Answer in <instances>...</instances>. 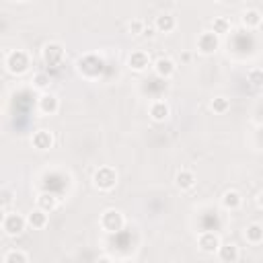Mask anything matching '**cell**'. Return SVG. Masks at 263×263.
Returning a JSON list of instances; mask_svg holds the SVG:
<instances>
[{
  "label": "cell",
  "mask_w": 263,
  "mask_h": 263,
  "mask_svg": "<svg viewBox=\"0 0 263 263\" xmlns=\"http://www.w3.org/2000/svg\"><path fill=\"white\" fill-rule=\"evenodd\" d=\"M31 68V55L25 49H10L4 53V70L12 76H23Z\"/></svg>",
  "instance_id": "cell-1"
},
{
  "label": "cell",
  "mask_w": 263,
  "mask_h": 263,
  "mask_svg": "<svg viewBox=\"0 0 263 263\" xmlns=\"http://www.w3.org/2000/svg\"><path fill=\"white\" fill-rule=\"evenodd\" d=\"M99 226L103 232L107 234H117L119 230H123L125 226V216L117 210V208H107L101 212L99 216Z\"/></svg>",
  "instance_id": "cell-2"
},
{
  "label": "cell",
  "mask_w": 263,
  "mask_h": 263,
  "mask_svg": "<svg viewBox=\"0 0 263 263\" xmlns=\"http://www.w3.org/2000/svg\"><path fill=\"white\" fill-rule=\"evenodd\" d=\"M76 70L82 78H88V80H95L101 76L103 72V60L95 53H84L82 58H78L76 62Z\"/></svg>",
  "instance_id": "cell-3"
},
{
  "label": "cell",
  "mask_w": 263,
  "mask_h": 263,
  "mask_svg": "<svg viewBox=\"0 0 263 263\" xmlns=\"http://www.w3.org/2000/svg\"><path fill=\"white\" fill-rule=\"evenodd\" d=\"M92 185L99 191H113L117 185V171L109 164H101L92 173Z\"/></svg>",
  "instance_id": "cell-4"
},
{
  "label": "cell",
  "mask_w": 263,
  "mask_h": 263,
  "mask_svg": "<svg viewBox=\"0 0 263 263\" xmlns=\"http://www.w3.org/2000/svg\"><path fill=\"white\" fill-rule=\"evenodd\" d=\"M25 228H27V216L18 212H6L2 216V232L6 236H18L25 232Z\"/></svg>",
  "instance_id": "cell-5"
},
{
  "label": "cell",
  "mask_w": 263,
  "mask_h": 263,
  "mask_svg": "<svg viewBox=\"0 0 263 263\" xmlns=\"http://www.w3.org/2000/svg\"><path fill=\"white\" fill-rule=\"evenodd\" d=\"M195 49H197V53H201V55H214V53L220 49V37H218L212 29H205V31H201V33L197 35V39H195Z\"/></svg>",
  "instance_id": "cell-6"
},
{
  "label": "cell",
  "mask_w": 263,
  "mask_h": 263,
  "mask_svg": "<svg viewBox=\"0 0 263 263\" xmlns=\"http://www.w3.org/2000/svg\"><path fill=\"white\" fill-rule=\"evenodd\" d=\"M222 242H224L222 236L218 232H214V230H201L197 234V249L201 253H205V255H216Z\"/></svg>",
  "instance_id": "cell-7"
},
{
  "label": "cell",
  "mask_w": 263,
  "mask_h": 263,
  "mask_svg": "<svg viewBox=\"0 0 263 263\" xmlns=\"http://www.w3.org/2000/svg\"><path fill=\"white\" fill-rule=\"evenodd\" d=\"M152 58H150V53L146 51V49H134L129 55H127V68L132 70V72H136V74H142V72H146L148 68H152Z\"/></svg>",
  "instance_id": "cell-8"
},
{
  "label": "cell",
  "mask_w": 263,
  "mask_h": 263,
  "mask_svg": "<svg viewBox=\"0 0 263 263\" xmlns=\"http://www.w3.org/2000/svg\"><path fill=\"white\" fill-rule=\"evenodd\" d=\"M41 60L45 66H58L64 60V45L58 41H49L41 47Z\"/></svg>",
  "instance_id": "cell-9"
},
{
  "label": "cell",
  "mask_w": 263,
  "mask_h": 263,
  "mask_svg": "<svg viewBox=\"0 0 263 263\" xmlns=\"http://www.w3.org/2000/svg\"><path fill=\"white\" fill-rule=\"evenodd\" d=\"M152 70H154V74H156L158 78L168 80V78L175 76L177 64H175V60H173L171 55H158V58L152 62Z\"/></svg>",
  "instance_id": "cell-10"
},
{
  "label": "cell",
  "mask_w": 263,
  "mask_h": 263,
  "mask_svg": "<svg viewBox=\"0 0 263 263\" xmlns=\"http://www.w3.org/2000/svg\"><path fill=\"white\" fill-rule=\"evenodd\" d=\"M37 109H39L41 115L51 117V115H55L60 111V99L53 92H49V90L47 92H41L39 99H37Z\"/></svg>",
  "instance_id": "cell-11"
},
{
  "label": "cell",
  "mask_w": 263,
  "mask_h": 263,
  "mask_svg": "<svg viewBox=\"0 0 263 263\" xmlns=\"http://www.w3.org/2000/svg\"><path fill=\"white\" fill-rule=\"evenodd\" d=\"M148 115H150V119H152L154 123H164V121L171 117V107H168L166 101L156 99V101L150 103V107H148Z\"/></svg>",
  "instance_id": "cell-12"
},
{
  "label": "cell",
  "mask_w": 263,
  "mask_h": 263,
  "mask_svg": "<svg viewBox=\"0 0 263 263\" xmlns=\"http://www.w3.org/2000/svg\"><path fill=\"white\" fill-rule=\"evenodd\" d=\"M216 255H218L220 263H238V259H240V249H238L236 242L226 240V242L220 245V249H218Z\"/></svg>",
  "instance_id": "cell-13"
},
{
  "label": "cell",
  "mask_w": 263,
  "mask_h": 263,
  "mask_svg": "<svg viewBox=\"0 0 263 263\" xmlns=\"http://www.w3.org/2000/svg\"><path fill=\"white\" fill-rule=\"evenodd\" d=\"M261 23H263V14H261L259 8H245V10L240 12V25H242L245 29L255 31V29L261 27Z\"/></svg>",
  "instance_id": "cell-14"
},
{
  "label": "cell",
  "mask_w": 263,
  "mask_h": 263,
  "mask_svg": "<svg viewBox=\"0 0 263 263\" xmlns=\"http://www.w3.org/2000/svg\"><path fill=\"white\" fill-rule=\"evenodd\" d=\"M154 29H156V33H164V35H168V33H173L175 29H177V16L175 14H171V12H160L158 16H154Z\"/></svg>",
  "instance_id": "cell-15"
},
{
  "label": "cell",
  "mask_w": 263,
  "mask_h": 263,
  "mask_svg": "<svg viewBox=\"0 0 263 263\" xmlns=\"http://www.w3.org/2000/svg\"><path fill=\"white\" fill-rule=\"evenodd\" d=\"M220 203H222L224 210H228V212H236V210L242 208V195H240V191H236V189L230 187V189H226V191L222 193Z\"/></svg>",
  "instance_id": "cell-16"
},
{
  "label": "cell",
  "mask_w": 263,
  "mask_h": 263,
  "mask_svg": "<svg viewBox=\"0 0 263 263\" xmlns=\"http://www.w3.org/2000/svg\"><path fill=\"white\" fill-rule=\"evenodd\" d=\"M195 173L191 168H179L177 175H175V187L179 191H189L195 187Z\"/></svg>",
  "instance_id": "cell-17"
},
{
  "label": "cell",
  "mask_w": 263,
  "mask_h": 263,
  "mask_svg": "<svg viewBox=\"0 0 263 263\" xmlns=\"http://www.w3.org/2000/svg\"><path fill=\"white\" fill-rule=\"evenodd\" d=\"M35 203H37L35 208H39V210H43V212H47V214L55 212V210H58V205H60L58 195H55V193H51V191H41V193H37Z\"/></svg>",
  "instance_id": "cell-18"
},
{
  "label": "cell",
  "mask_w": 263,
  "mask_h": 263,
  "mask_svg": "<svg viewBox=\"0 0 263 263\" xmlns=\"http://www.w3.org/2000/svg\"><path fill=\"white\" fill-rule=\"evenodd\" d=\"M53 142H55V138H53V134L49 132V129H37L33 136H31V144H33V148H37V150H49L51 146H53Z\"/></svg>",
  "instance_id": "cell-19"
},
{
  "label": "cell",
  "mask_w": 263,
  "mask_h": 263,
  "mask_svg": "<svg viewBox=\"0 0 263 263\" xmlns=\"http://www.w3.org/2000/svg\"><path fill=\"white\" fill-rule=\"evenodd\" d=\"M49 224V214L39 210V208H33L29 214H27V226L33 228V230H43L45 226Z\"/></svg>",
  "instance_id": "cell-20"
},
{
  "label": "cell",
  "mask_w": 263,
  "mask_h": 263,
  "mask_svg": "<svg viewBox=\"0 0 263 263\" xmlns=\"http://www.w3.org/2000/svg\"><path fill=\"white\" fill-rule=\"evenodd\" d=\"M242 236H245V240H247L249 245H253V247L261 245V242H263V224H259V222L247 224L245 230H242Z\"/></svg>",
  "instance_id": "cell-21"
},
{
  "label": "cell",
  "mask_w": 263,
  "mask_h": 263,
  "mask_svg": "<svg viewBox=\"0 0 263 263\" xmlns=\"http://www.w3.org/2000/svg\"><path fill=\"white\" fill-rule=\"evenodd\" d=\"M230 29H232V23H230L228 16H214V21H212V31H214L218 37L228 35Z\"/></svg>",
  "instance_id": "cell-22"
},
{
  "label": "cell",
  "mask_w": 263,
  "mask_h": 263,
  "mask_svg": "<svg viewBox=\"0 0 263 263\" xmlns=\"http://www.w3.org/2000/svg\"><path fill=\"white\" fill-rule=\"evenodd\" d=\"M210 109L216 113V115H224V113H228L230 111V99L228 97H214L212 101H210Z\"/></svg>",
  "instance_id": "cell-23"
},
{
  "label": "cell",
  "mask_w": 263,
  "mask_h": 263,
  "mask_svg": "<svg viewBox=\"0 0 263 263\" xmlns=\"http://www.w3.org/2000/svg\"><path fill=\"white\" fill-rule=\"evenodd\" d=\"M31 84H33V88H37L41 92H47V88L51 84V78H49L47 72H35L33 78H31Z\"/></svg>",
  "instance_id": "cell-24"
},
{
  "label": "cell",
  "mask_w": 263,
  "mask_h": 263,
  "mask_svg": "<svg viewBox=\"0 0 263 263\" xmlns=\"http://www.w3.org/2000/svg\"><path fill=\"white\" fill-rule=\"evenodd\" d=\"M2 263H29V255L23 249H10L4 253Z\"/></svg>",
  "instance_id": "cell-25"
},
{
  "label": "cell",
  "mask_w": 263,
  "mask_h": 263,
  "mask_svg": "<svg viewBox=\"0 0 263 263\" xmlns=\"http://www.w3.org/2000/svg\"><path fill=\"white\" fill-rule=\"evenodd\" d=\"M247 82H249L253 88L261 90V88H263V68H251V70L247 72Z\"/></svg>",
  "instance_id": "cell-26"
},
{
  "label": "cell",
  "mask_w": 263,
  "mask_h": 263,
  "mask_svg": "<svg viewBox=\"0 0 263 263\" xmlns=\"http://www.w3.org/2000/svg\"><path fill=\"white\" fill-rule=\"evenodd\" d=\"M144 29H146V21L144 18H134L127 25V33L132 37H144Z\"/></svg>",
  "instance_id": "cell-27"
},
{
  "label": "cell",
  "mask_w": 263,
  "mask_h": 263,
  "mask_svg": "<svg viewBox=\"0 0 263 263\" xmlns=\"http://www.w3.org/2000/svg\"><path fill=\"white\" fill-rule=\"evenodd\" d=\"M14 201V195H12V191L8 189V187H4L2 189V193H0V205H2V212L6 214V212H10V203Z\"/></svg>",
  "instance_id": "cell-28"
},
{
  "label": "cell",
  "mask_w": 263,
  "mask_h": 263,
  "mask_svg": "<svg viewBox=\"0 0 263 263\" xmlns=\"http://www.w3.org/2000/svg\"><path fill=\"white\" fill-rule=\"evenodd\" d=\"M154 35H156V29H154V25H148V23H146V29H144V37H150V39H152Z\"/></svg>",
  "instance_id": "cell-29"
},
{
  "label": "cell",
  "mask_w": 263,
  "mask_h": 263,
  "mask_svg": "<svg viewBox=\"0 0 263 263\" xmlns=\"http://www.w3.org/2000/svg\"><path fill=\"white\" fill-rule=\"evenodd\" d=\"M255 203H257V208H259V210H263V189L257 193V197H255Z\"/></svg>",
  "instance_id": "cell-30"
},
{
  "label": "cell",
  "mask_w": 263,
  "mask_h": 263,
  "mask_svg": "<svg viewBox=\"0 0 263 263\" xmlns=\"http://www.w3.org/2000/svg\"><path fill=\"white\" fill-rule=\"evenodd\" d=\"M95 263H113V259H111V257H107V255H101Z\"/></svg>",
  "instance_id": "cell-31"
},
{
  "label": "cell",
  "mask_w": 263,
  "mask_h": 263,
  "mask_svg": "<svg viewBox=\"0 0 263 263\" xmlns=\"http://www.w3.org/2000/svg\"><path fill=\"white\" fill-rule=\"evenodd\" d=\"M121 263H140V261H138V259H123Z\"/></svg>",
  "instance_id": "cell-32"
}]
</instances>
